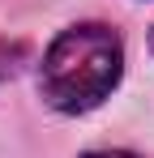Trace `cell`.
Here are the masks:
<instances>
[{"label": "cell", "instance_id": "7a4b0ae2", "mask_svg": "<svg viewBox=\"0 0 154 158\" xmlns=\"http://www.w3.org/2000/svg\"><path fill=\"white\" fill-rule=\"evenodd\" d=\"M22 60H26V43L22 39H4L0 34V81H9L17 69H22Z\"/></svg>", "mask_w": 154, "mask_h": 158}, {"label": "cell", "instance_id": "3957f363", "mask_svg": "<svg viewBox=\"0 0 154 158\" xmlns=\"http://www.w3.org/2000/svg\"><path fill=\"white\" fill-rule=\"evenodd\" d=\"M81 158H137V154H128V150H90Z\"/></svg>", "mask_w": 154, "mask_h": 158}, {"label": "cell", "instance_id": "277c9868", "mask_svg": "<svg viewBox=\"0 0 154 158\" xmlns=\"http://www.w3.org/2000/svg\"><path fill=\"white\" fill-rule=\"evenodd\" d=\"M150 52H154V30H150Z\"/></svg>", "mask_w": 154, "mask_h": 158}, {"label": "cell", "instance_id": "6da1fadb", "mask_svg": "<svg viewBox=\"0 0 154 158\" xmlns=\"http://www.w3.org/2000/svg\"><path fill=\"white\" fill-rule=\"evenodd\" d=\"M124 73V43L120 34L103 22H77V26L60 30L43 52L39 64V90L47 107L64 111V115H81L120 85Z\"/></svg>", "mask_w": 154, "mask_h": 158}]
</instances>
